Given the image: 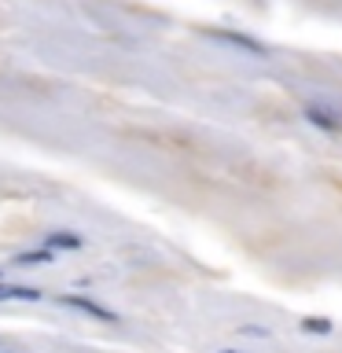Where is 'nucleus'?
I'll list each match as a JSON object with an SVG mask.
<instances>
[{"mask_svg":"<svg viewBox=\"0 0 342 353\" xmlns=\"http://www.w3.org/2000/svg\"><path fill=\"white\" fill-rule=\"evenodd\" d=\"M59 305L77 309V313H85V316H92V320H103V324H118V313H114V309L99 305V302H92V298H85V294H63Z\"/></svg>","mask_w":342,"mask_h":353,"instance_id":"f257e3e1","label":"nucleus"},{"mask_svg":"<svg viewBox=\"0 0 342 353\" xmlns=\"http://www.w3.org/2000/svg\"><path fill=\"white\" fill-rule=\"evenodd\" d=\"M305 118L313 121L316 129H328V132H342V118L335 114V110L320 107V103H309V107H305Z\"/></svg>","mask_w":342,"mask_h":353,"instance_id":"f03ea898","label":"nucleus"},{"mask_svg":"<svg viewBox=\"0 0 342 353\" xmlns=\"http://www.w3.org/2000/svg\"><path fill=\"white\" fill-rule=\"evenodd\" d=\"M37 287H19V283H0V302H41Z\"/></svg>","mask_w":342,"mask_h":353,"instance_id":"7ed1b4c3","label":"nucleus"},{"mask_svg":"<svg viewBox=\"0 0 342 353\" xmlns=\"http://www.w3.org/2000/svg\"><path fill=\"white\" fill-rule=\"evenodd\" d=\"M214 37H217V41H228V44H236V48H243V52L265 55V44H261V41H254V37H247V33H232V30H214Z\"/></svg>","mask_w":342,"mask_h":353,"instance_id":"20e7f679","label":"nucleus"},{"mask_svg":"<svg viewBox=\"0 0 342 353\" xmlns=\"http://www.w3.org/2000/svg\"><path fill=\"white\" fill-rule=\"evenodd\" d=\"M81 236L77 232H48L44 236V250H81Z\"/></svg>","mask_w":342,"mask_h":353,"instance_id":"39448f33","label":"nucleus"},{"mask_svg":"<svg viewBox=\"0 0 342 353\" xmlns=\"http://www.w3.org/2000/svg\"><path fill=\"white\" fill-rule=\"evenodd\" d=\"M11 265H15V269H37V265H52V250H44V247H41V250H26V254H19Z\"/></svg>","mask_w":342,"mask_h":353,"instance_id":"423d86ee","label":"nucleus"},{"mask_svg":"<svg viewBox=\"0 0 342 353\" xmlns=\"http://www.w3.org/2000/svg\"><path fill=\"white\" fill-rule=\"evenodd\" d=\"M331 327L335 324H331L328 316H305L302 320V331H309V335H331Z\"/></svg>","mask_w":342,"mask_h":353,"instance_id":"0eeeda50","label":"nucleus"},{"mask_svg":"<svg viewBox=\"0 0 342 353\" xmlns=\"http://www.w3.org/2000/svg\"><path fill=\"white\" fill-rule=\"evenodd\" d=\"M225 353H236V350H225Z\"/></svg>","mask_w":342,"mask_h":353,"instance_id":"6e6552de","label":"nucleus"},{"mask_svg":"<svg viewBox=\"0 0 342 353\" xmlns=\"http://www.w3.org/2000/svg\"><path fill=\"white\" fill-rule=\"evenodd\" d=\"M0 276H4V269H0Z\"/></svg>","mask_w":342,"mask_h":353,"instance_id":"1a4fd4ad","label":"nucleus"},{"mask_svg":"<svg viewBox=\"0 0 342 353\" xmlns=\"http://www.w3.org/2000/svg\"><path fill=\"white\" fill-rule=\"evenodd\" d=\"M0 353H8V350H0Z\"/></svg>","mask_w":342,"mask_h":353,"instance_id":"9d476101","label":"nucleus"}]
</instances>
